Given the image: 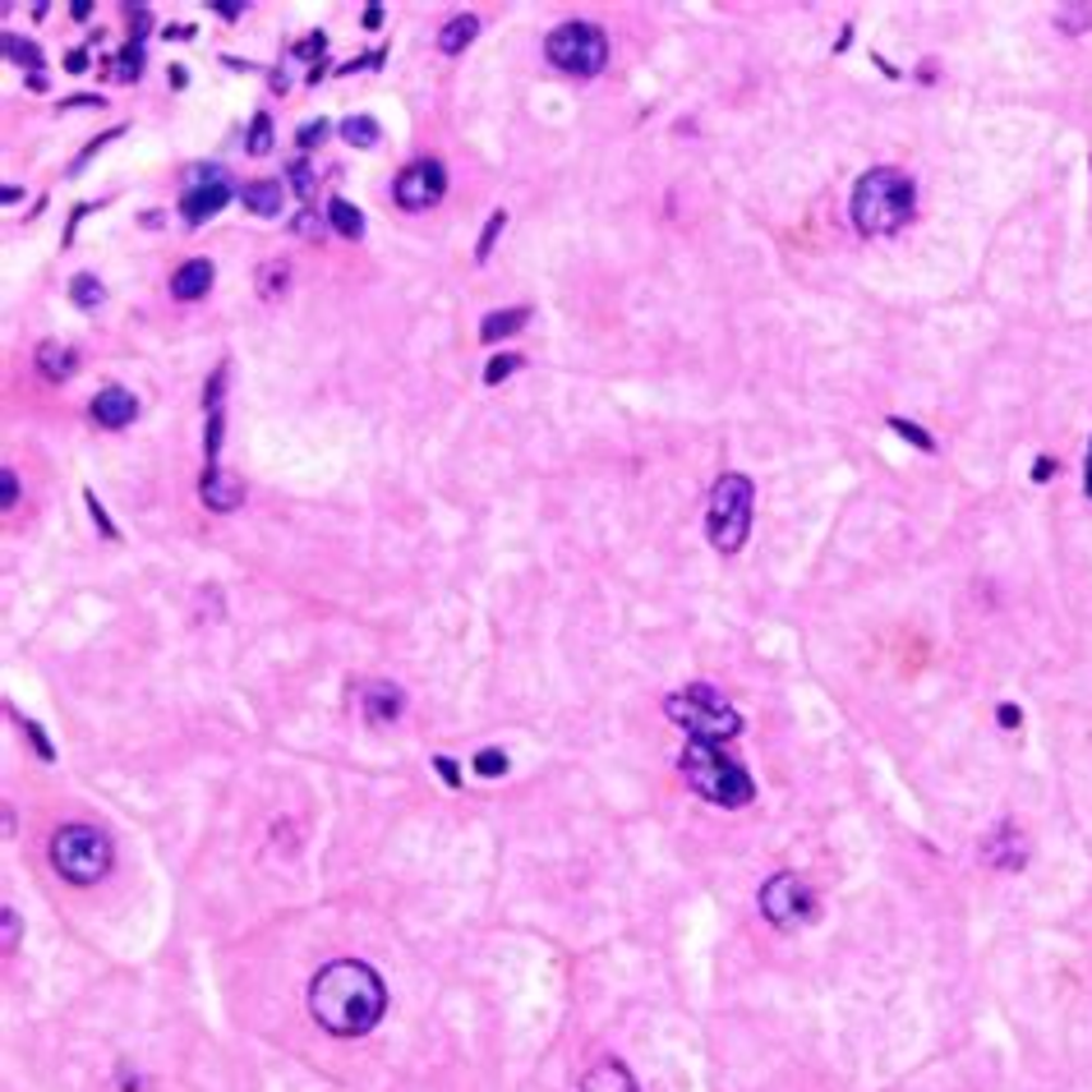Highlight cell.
Instances as JSON below:
<instances>
[{"label":"cell","instance_id":"1","mask_svg":"<svg viewBox=\"0 0 1092 1092\" xmlns=\"http://www.w3.org/2000/svg\"><path fill=\"white\" fill-rule=\"evenodd\" d=\"M387 1009V986L369 963L360 959H337L319 968V977L309 982V1015L319 1019L333 1037H364L374 1033Z\"/></svg>","mask_w":1092,"mask_h":1092},{"label":"cell","instance_id":"2","mask_svg":"<svg viewBox=\"0 0 1092 1092\" xmlns=\"http://www.w3.org/2000/svg\"><path fill=\"white\" fill-rule=\"evenodd\" d=\"M917 190L909 171L899 167H876L853 184V226L862 236H895L913 217Z\"/></svg>","mask_w":1092,"mask_h":1092},{"label":"cell","instance_id":"3","mask_svg":"<svg viewBox=\"0 0 1092 1092\" xmlns=\"http://www.w3.org/2000/svg\"><path fill=\"white\" fill-rule=\"evenodd\" d=\"M677 770H683L687 784L706 802H715V807H747L756 797V784L743 770V760H733L719 743H687Z\"/></svg>","mask_w":1092,"mask_h":1092},{"label":"cell","instance_id":"4","mask_svg":"<svg viewBox=\"0 0 1092 1092\" xmlns=\"http://www.w3.org/2000/svg\"><path fill=\"white\" fill-rule=\"evenodd\" d=\"M664 710H669L673 724L687 733V743H719L724 747L729 737L743 733V715H737L710 683H692L683 692H673L664 700Z\"/></svg>","mask_w":1092,"mask_h":1092},{"label":"cell","instance_id":"5","mask_svg":"<svg viewBox=\"0 0 1092 1092\" xmlns=\"http://www.w3.org/2000/svg\"><path fill=\"white\" fill-rule=\"evenodd\" d=\"M752 512H756V489L747 476H719V484L710 489V512H706V535L719 553H737L747 544L752 530Z\"/></svg>","mask_w":1092,"mask_h":1092},{"label":"cell","instance_id":"6","mask_svg":"<svg viewBox=\"0 0 1092 1092\" xmlns=\"http://www.w3.org/2000/svg\"><path fill=\"white\" fill-rule=\"evenodd\" d=\"M111 839L97 826H60L51 835V867L70 885H97L111 872Z\"/></svg>","mask_w":1092,"mask_h":1092},{"label":"cell","instance_id":"7","mask_svg":"<svg viewBox=\"0 0 1092 1092\" xmlns=\"http://www.w3.org/2000/svg\"><path fill=\"white\" fill-rule=\"evenodd\" d=\"M544 56L553 70L576 74V79H595L609 60V37L600 24H590V19H572V24H559L544 37Z\"/></svg>","mask_w":1092,"mask_h":1092},{"label":"cell","instance_id":"8","mask_svg":"<svg viewBox=\"0 0 1092 1092\" xmlns=\"http://www.w3.org/2000/svg\"><path fill=\"white\" fill-rule=\"evenodd\" d=\"M756 903H760V913H766V922H775L779 932H793V926H802V922L816 917V895H812V885L797 880L793 872L770 876L766 885H760Z\"/></svg>","mask_w":1092,"mask_h":1092},{"label":"cell","instance_id":"9","mask_svg":"<svg viewBox=\"0 0 1092 1092\" xmlns=\"http://www.w3.org/2000/svg\"><path fill=\"white\" fill-rule=\"evenodd\" d=\"M447 194V167L439 157H424V161H410V167L393 180V199L397 208L406 213H424Z\"/></svg>","mask_w":1092,"mask_h":1092},{"label":"cell","instance_id":"10","mask_svg":"<svg viewBox=\"0 0 1092 1092\" xmlns=\"http://www.w3.org/2000/svg\"><path fill=\"white\" fill-rule=\"evenodd\" d=\"M226 199H231V184H226L221 167H194L190 180H184V199H180V213L190 226L208 221L213 213L226 208Z\"/></svg>","mask_w":1092,"mask_h":1092},{"label":"cell","instance_id":"11","mask_svg":"<svg viewBox=\"0 0 1092 1092\" xmlns=\"http://www.w3.org/2000/svg\"><path fill=\"white\" fill-rule=\"evenodd\" d=\"M199 499H203V507H208V512H236L244 503V484H240L236 470L208 466V470H203V480H199Z\"/></svg>","mask_w":1092,"mask_h":1092},{"label":"cell","instance_id":"12","mask_svg":"<svg viewBox=\"0 0 1092 1092\" xmlns=\"http://www.w3.org/2000/svg\"><path fill=\"white\" fill-rule=\"evenodd\" d=\"M134 416H139V397L130 387H101L93 397V420L101 429H125V424H134Z\"/></svg>","mask_w":1092,"mask_h":1092},{"label":"cell","instance_id":"13","mask_svg":"<svg viewBox=\"0 0 1092 1092\" xmlns=\"http://www.w3.org/2000/svg\"><path fill=\"white\" fill-rule=\"evenodd\" d=\"M401 706H406V696H401L397 683H369L360 692V710H364L369 724H393V719L401 715Z\"/></svg>","mask_w":1092,"mask_h":1092},{"label":"cell","instance_id":"14","mask_svg":"<svg viewBox=\"0 0 1092 1092\" xmlns=\"http://www.w3.org/2000/svg\"><path fill=\"white\" fill-rule=\"evenodd\" d=\"M213 263L208 259H190V263H180L176 267V273H171V296L176 300H184V304H190V300H203V296H208L213 291Z\"/></svg>","mask_w":1092,"mask_h":1092},{"label":"cell","instance_id":"15","mask_svg":"<svg viewBox=\"0 0 1092 1092\" xmlns=\"http://www.w3.org/2000/svg\"><path fill=\"white\" fill-rule=\"evenodd\" d=\"M982 857L992 862V867H1000V872H1019L1023 867V830L1000 826L992 839L982 843Z\"/></svg>","mask_w":1092,"mask_h":1092},{"label":"cell","instance_id":"16","mask_svg":"<svg viewBox=\"0 0 1092 1092\" xmlns=\"http://www.w3.org/2000/svg\"><path fill=\"white\" fill-rule=\"evenodd\" d=\"M33 360H37V374H43L47 383H70L79 374V356L70 346H60V341H43Z\"/></svg>","mask_w":1092,"mask_h":1092},{"label":"cell","instance_id":"17","mask_svg":"<svg viewBox=\"0 0 1092 1092\" xmlns=\"http://www.w3.org/2000/svg\"><path fill=\"white\" fill-rule=\"evenodd\" d=\"M581 1092H636V1079L623 1060H600L581 1079Z\"/></svg>","mask_w":1092,"mask_h":1092},{"label":"cell","instance_id":"18","mask_svg":"<svg viewBox=\"0 0 1092 1092\" xmlns=\"http://www.w3.org/2000/svg\"><path fill=\"white\" fill-rule=\"evenodd\" d=\"M240 203L250 208L254 217H277L281 213V203H286V190H281V180H250L240 190Z\"/></svg>","mask_w":1092,"mask_h":1092},{"label":"cell","instance_id":"19","mask_svg":"<svg viewBox=\"0 0 1092 1092\" xmlns=\"http://www.w3.org/2000/svg\"><path fill=\"white\" fill-rule=\"evenodd\" d=\"M526 319H530L526 304H517V309H493V314L480 323V341L493 346V341H503V337H512V333H521Z\"/></svg>","mask_w":1092,"mask_h":1092},{"label":"cell","instance_id":"20","mask_svg":"<svg viewBox=\"0 0 1092 1092\" xmlns=\"http://www.w3.org/2000/svg\"><path fill=\"white\" fill-rule=\"evenodd\" d=\"M476 33H480V19H476V14L447 19L443 33H439V51H443V56H461L470 43H476Z\"/></svg>","mask_w":1092,"mask_h":1092},{"label":"cell","instance_id":"21","mask_svg":"<svg viewBox=\"0 0 1092 1092\" xmlns=\"http://www.w3.org/2000/svg\"><path fill=\"white\" fill-rule=\"evenodd\" d=\"M286 277H291V263H286V259H267V263H259V273H254L259 296H263V300H281V296H286V286H291Z\"/></svg>","mask_w":1092,"mask_h":1092},{"label":"cell","instance_id":"22","mask_svg":"<svg viewBox=\"0 0 1092 1092\" xmlns=\"http://www.w3.org/2000/svg\"><path fill=\"white\" fill-rule=\"evenodd\" d=\"M327 226H333L337 236H346V240H360L364 236V217H360L356 203H346V199L327 203Z\"/></svg>","mask_w":1092,"mask_h":1092},{"label":"cell","instance_id":"23","mask_svg":"<svg viewBox=\"0 0 1092 1092\" xmlns=\"http://www.w3.org/2000/svg\"><path fill=\"white\" fill-rule=\"evenodd\" d=\"M341 139L350 143V148H374L379 143V120L374 116H350V120H341Z\"/></svg>","mask_w":1092,"mask_h":1092},{"label":"cell","instance_id":"24","mask_svg":"<svg viewBox=\"0 0 1092 1092\" xmlns=\"http://www.w3.org/2000/svg\"><path fill=\"white\" fill-rule=\"evenodd\" d=\"M70 300H74L79 309H97L101 300H107V286H101L93 273H79V277L70 281Z\"/></svg>","mask_w":1092,"mask_h":1092},{"label":"cell","instance_id":"25","mask_svg":"<svg viewBox=\"0 0 1092 1092\" xmlns=\"http://www.w3.org/2000/svg\"><path fill=\"white\" fill-rule=\"evenodd\" d=\"M244 148H250V157L273 153V116H267V111H259L250 120V143H244Z\"/></svg>","mask_w":1092,"mask_h":1092},{"label":"cell","instance_id":"26","mask_svg":"<svg viewBox=\"0 0 1092 1092\" xmlns=\"http://www.w3.org/2000/svg\"><path fill=\"white\" fill-rule=\"evenodd\" d=\"M226 379H231V364H217V369H213V379H208V387H203V410H208V416H217V410H221Z\"/></svg>","mask_w":1092,"mask_h":1092},{"label":"cell","instance_id":"27","mask_svg":"<svg viewBox=\"0 0 1092 1092\" xmlns=\"http://www.w3.org/2000/svg\"><path fill=\"white\" fill-rule=\"evenodd\" d=\"M286 171H291V190L304 199V203H314V190H319V180H314V167H309V161L304 157H296L291 161V167H286Z\"/></svg>","mask_w":1092,"mask_h":1092},{"label":"cell","instance_id":"28","mask_svg":"<svg viewBox=\"0 0 1092 1092\" xmlns=\"http://www.w3.org/2000/svg\"><path fill=\"white\" fill-rule=\"evenodd\" d=\"M5 56H14V60H19V65H28L33 74H37V70H43V51H37L33 43H24V37H14V33L5 37Z\"/></svg>","mask_w":1092,"mask_h":1092},{"label":"cell","instance_id":"29","mask_svg":"<svg viewBox=\"0 0 1092 1092\" xmlns=\"http://www.w3.org/2000/svg\"><path fill=\"white\" fill-rule=\"evenodd\" d=\"M221 439H226V416L217 410V416H208V429H203V457H208V466H217Z\"/></svg>","mask_w":1092,"mask_h":1092},{"label":"cell","instance_id":"30","mask_svg":"<svg viewBox=\"0 0 1092 1092\" xmlns=\"http://www.w3.org/2000/svg\"><path fill=\"white\" fill-rule=\"evenodd\" d=\"M521 369V356H493L489 364H484V383L489 387H499V383H507L512 374Z\"/></svg>","mask_w":1092,"mask_h":1092},{"label":"cell","instance_id":"31","mask_svg":"<svg viewBox=\"0 0 1092 1092\" xmlns=\"http://www.w3.org/2000/svg\"><path fill=\"white\" fill-rule=\"evenodd\" d=\"M503 226H507V213L499 208L489 217V226H484V236H480V244H476V259L480 263H489V254H493V244H499V236H503Z\"/></svg>","mask_w":1092,"mask_h":1092},{"label":"cell","instance_id":"32","mask_svg":"<svg viewBox=\"0 0 1092 1092\" xmlns=\"http://www.w3.org/2000/svg\"><path fill=\"white\" fill-rule=\"evenodd\" d=\"M890 429H895V434H899V439H909V443H917L922 452H936V439H926V434H922V424H913V420H899V416H895V420H890Z\"/></svg>","mask_w":1092,"mask_h":1092},{"label":"cell","instance_id":"33","mask_svg":"<svg viewBox=\"0 0 1092 1092\" xmlns=\"http://www.w3.org/2000/svg\"><path fill=\"white\" fill-rule=\"evenodd\" d=\"M323 231H327V221L319 217V208H304V213L296 217V236H309V240H323Z\"/></svg>","mask_w":1092,"mask_h":1092},{"label":"cell","instance_id":"34","mask_svg":"<svg viewBox=\"0 0 1092 1092\" xmlns=\"http://www.w3.org/2000/svg\"><path fill=\"white\" fill-rule=\"evenodd\" d=\"M476 770H480V775H489V779H493V775H503V770H507V756H503L499 747H484V752L476 756Z\"/></svg>","mask_w":1092,"mask_h":1092},{"label":"cell","instance_id":"35","mask_svg":"<svg viewBox=\"0 0 1092 1092\" xmlns=\"http://www.w3.org/2000/svg\"><path fill=\"white\" fill-rule=\"evenodd\" d=\"M1056 24L1065 33H1083V28H1092V10H1056Z\"/></svg>","mask_w":1092,"mask_h":1092},{"label":"cell","instance_id":"36","mask_svg":"<svg viewBox=\"0 0 1092 1092\" xmlns=\"http://www.w3.org/2000/svg\"><path fill=\"white\" fill-rule=\"evenodd\" d=\"M139 70H143V47L134 43V47H125V51H120V79H139Z\"/></svg>","mask_w":1092,"mask_h":1092},{"label":"cell","instance_id":"37","mask_svg":"<svg viewBox=\"0 0 1092 1092\" xmlns=\"http://www.w3.org/2000/svg\"><path fill=\"white\" fill-rule=\"evenodd\" d=\"M19 503V480H14V466L0 470V507H14Z\"/></svg>","mask_w":1092,"mask_h":1092},{"label":"cell","instance_id":"38","mask_svg":"<svg viewBox=\"0 0 1092 1092\" xmlns=\"http://www.w3.org/2000/svg\"><path fill=\"white\" fill-rule=\"evenodd\" d=\"M84 499H88V512H93V521H97L101 530H107V540H120V530L111 526V517H107V507H101V503H97V493H84Z\"/></svg>","mask_w":1092,"mask_h":1092},{"label":"cell","instance_id":"39","mask_svg":"<svg viewBox=\"0 0 1092 1092\" xmlns=\"http://www.w3.org/2000/svg\"><path fill=\"white\" fill-rule=\"evenodd\" d=\"M327 139V120H309V125H300V148H314V143Z\"/></svg>","mask_w":1092,"mask_h":1092},{"label":"cell","instance_id":"40","mask_svg":"<svg viewBox=\"0 0 1092 1092\" xmlns=\"http://www.w3.org/2000/svg\"><path fill=\"white\" fill-rule=\"evenodd\" d=\"M19 729H24V733L33 737V747H37V756H43V760H51V743H47V737H43V729H37V724H33V719H24V724H19Z\"/></svg>","mask_w":1092,"mask_h":1092},{"label":"cell","instance_id":"41","mask_svg":"<svg viewBox=\"0 0 1092 1092\" xmlns=\"http://www.w3.org/2000/svg\"><path fill=\"white\" fill-rule=\"evenodd\" d=\"M0 917H5V955H10L14 945H19V913H14L10 903H5V909H0Z\"/></svg>","mask_w":1092,"mask_h":1092},{"label":"cell","instance_id":"42","mask_svg":"<svg viewBox=\"0 0 1092 1092\" xmlns=\"http://www.w3.org/2000/svg\"><path fill=\"white\" fill-rule=\"evenodd\" d=\"M434 766H439V775H443V784H452V789L461 784V775H457V766H452V756H434Z\"/></svg>","mask_w":1092,"mask_h":1092},{"label":"cell","instance_id":"43","mask_svg":"<svg viewBox=\"0 0 1092 1092\" xmlns=\"http://www.w3.org/2000/svg\"><path fill=\"white\" fill-rule=\"evenodd\" d=\"M996 715H1000V729H1019V719H1023V715H1019L1015 706H1000Z\"/></svg>","mask_w":1092,"mask_h":1092},{"label":"cell","instance_id":"44","mask_svg":"<svg viewBox=\"0 0 1092 1092\" xmlns=\"http://www.w3.org/2000/svg\"><path fill=\"white\" fill-rule=\"evenodd\" d=\"M65 70H70V74H79V70H88V51H70V60H65Z\"/></svg>","mask_w":1092,"mask_h":1092},{"label":"cell","instance_id":"45","mask_svg":"<svg viewBox=\"0 0 1092 1092\" xmlns=\"http://www.w3.org/2000/svg\"><path fill=\"white\" fill-rule=\"evenodd\" d=\"M1051 470H1056V461H1051V457H1037V466H1033V480H1051Z\"/></svg>","mask_w":1092,"mask_h":1092},{"label":"cell","instance_id":"46","mask_svg":"<svg viewBox=\"0 0 1092 1092\" xmlns=\"http://www.w3.org/2000/svg\"><path fill=\"white\" fill-rule=\"evenodd\" d=\"M213 10H217L221 19H240V14H244V5H231V0H221V5H213Z\"/></svg>","mask_w":1092,"mask_h":1092},{"label":"cell","instance_id":"47","mask_svg":"<svg viewBox=\"0 0 1092 1092\" xmlns=\"http://www.w3.org/2000/svg\"><path fill=\"white\" fill-rule=\"evenodd\" d=\"M383 24V5H369L364 10V28H379Z\"/></svg>","mask_w":1092,"mask_h":1092},{"label":"cell","instance_id":"48","mask_svg":"<svg viewBox=\"0 0 1092 1092\" xmlns=\"http://www.w3.org/2000/svg\"><path fill=\"white\" fill-rule=\"evenodd\" d=\"M1083 484H1088V493H1092V447H1088V476H1083Z\"/></svg>","mask_w":1092,"mask_h":1092}]
</instances>
